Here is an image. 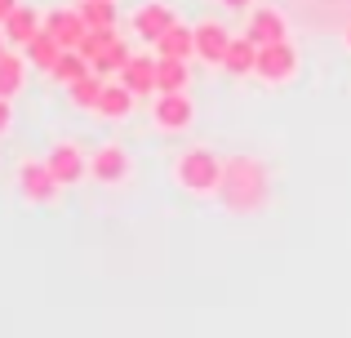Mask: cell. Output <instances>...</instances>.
<instances>
[{
    "mask_svg": "<svg viewBox=\"0 0 351 338\" xmlns=\"http://www.w3.org/2000/svg\"><path fill=\"white\" fill-rule=\"evenodd\" d=\"M191 58H160L156 62V94H178L191 89Z\"/></svg>",
    "mask_w": 351,
    "mask_h": 338,
    "instance_id": "cell-17",
    "label": "cell"
},
{
    "mask_svg": "<svg viewBox=\"0 0 351 338\" xmlns=\"http://www.w3.org/2000/svg\"><path fill=\"white\" fill-rule=\"evenodd\" d=\"M129 173H134V156L120 143H103V147L89 152V178L98 187H125Z\"/></svg>",
    "mask_w": 351,
    "mask_h": 338,
    "instance_id": "cell-6",
    "label": "cell"
},
{
    "mask_svg": "<svg viewBox=\"0 0 351 338\" xmlns=\"http://www.w3.org/2000/svg\"><path fill=\"white\" fill-rule=\"evenodd\" d=\"M40 27L62 45V49H80V40L89 36V23H85L80 9H49V14L40 18Z\"/></svg>",
    "mask_w": 351,
    "mask_h": 338,
    "instance_id": "cell-9",
    "label": "cell"
},
{
    "mask_svg": "<svg viewBox=\"0 0 351 338\" xmlns=\"http://www.w3.org/2000/svg\"><path fill=\"white\" fill-rule=\"evenodd\" d=\"M76 5H80V0H76Z\"/></svg>",
    "mask_w": 351,
    "mask_h": 338,
    "instance_id": "cell-29",
    "label": "cell"
},
{
    "mask_svg": "<svg viewBox=\"0 0 351 338\" xmlns=\"http://www.w3.org/2000/svg\"><path fill=\"white\" fill-rule=\"evenodd\" d=\"M223 156H214L209 147H187L178 160H173V187L187 191V196L205 200V196H218L223 187Z\"/></svg>",
    "mask_w": 351,
    "mask_h": 338,
    "instance_id": "cell-2",
    "label": "cell"
},
{
    "mask_svg": "<svg viewBox=\"0 0 351 338\" xmlns=\"http://www.w3.org/2000/svg\"><path fill=\"white\" fill-rule=\"evenodd\" d=\"M14 9H18V0H0V23H5V18L14 14Z\"/></svg>",
    "mask_w": 351,
    "mask_h": 338,
    "instance_id": "cell-26",
    "label": "cell"
},
{
    "mask_svg": "<svg viewBox=\"0 0 351 338\" xmlns=\"http://www.w3.org/2000/svg\"><path fill=\"white\" fill-rule=\"evenodd\" d=\"M236 32L227 23H218V18H205V23H196V58L209 62V67H223L227 49H232Z\"/></svg>",
    "mask_w": 351,
    "mask_h": 338,
    "instance_id": "cell-8",
    "label": "cell"
},
{
    "mask_svg": "<svg viewBox=\"0 0 351 338\" xmlns=\"http://www.w3.org/2000/svg\"><path fill=\"white\" fill-rule=\"evenodd\" d=\"M152 125L160 134H187L191 125H196L191 89H178V94H152Z\"/></svg>",
    "mask_w": 351,
    "mask_h": 338,
    "instance_id": "cell-4",
    "label": "cell"
},
{
    "mask_svg": "<svg viewBox=\"0 0 351 338\" xmlns=\"http://www.w3.org/2000/svg\"><path fill=\"white\" fill-rule=\"evenodd\" d=\"M85 71H94V62H89L85 53H80V49H62V58L53 62V71H49V76L58 80V85H71V80H80Z\"/></svg>",
    "mask_w": 351,
    "mask_h": 338,
    "instance_id": "cell-21",
    "label": "cell"
},
{
    "mask_svg": "<svg viewBox=\"0 0 351 338\" xmlns=\"http://www.w3.org/2000/svg\"><path fill=\"white\" fill-rule=\"evenodd\" d=\"M134 107H138V94H134V89H129L120 76H112V80L103 85V98H98L94 116H103V121L120 125V121H129V116H134Z\"/></svg>",
    "mask_w": 351,
    "mask_h": 338,
    "instance_id": "cell-11",
    "label": "cell"
},
{
    "mask_svg": "<svg viewBox=\"0 0 351 338\" xmlns=\"http://www.w3.org/2000/svg\"><path fill=\"white\" fill-rule=\"evenodd\" d=\"M245 36L254 45H276V40H289V18L271 5H254L249 9V23H245Z\"/></svg>",
    "mask_w": 351,
    "mask_h": 338,
    "instance_id": "cell-10",
    "label": "cell"
},
{
    "mask_svg": "<svg viewBox=\"0 0 351 338\" xmlns=\"http://www.w3.org/2000/svg\"><path fill=\"white\" fill-rule=\"evenodd\" d=\"M45 165L53 169V178H58L62 187H76V182L89 178V152L80 147V143H58V147L45 156Z\"/></svg>",
    "mask_w": 351,
    "mask_h": 338,
    "instance_id": "cell-7",
    "label": "cell"
},
{
    "mask_svg": "<svg viewBox=\"0 0 351 338\" xmlns=\"http://www.w3.org/2000/svg\"><path fill=\"white\" fill-rule=\"evenodd\" d=\"M156 62H160V53H129V62L120 67V80L138 98H152L156 94Z\"/></svg>",
    "mask_w": 351,
    "mask_h": 338,
    "instance_id": "cell-12",
    "label": "cell"
},
{
    "mask_svg": "<svg viewBox=\"0 0 351 338\" xmlns=\"http://www.w3.org/2000/svg\"><path fill=\"white\" fill-rule=\"evenodd\" d=\"M302 71V58L293 49V40H276V45H258V62H254V76L263 85L280 89V85H293Z\"/></svg>",
    "mask_w": 351,
    "mask_h": 338,
    "instance_id": "cell-3",
    "label": "cell"
},
{
    "mask_svg": "<svg viewBox=\"0 0 351 338\" xmlns=\"http://www.w3.org/2000/svg\"><path fill=\"white\" fill-rule=\"evenodd\" d=\"M254 62H258V45L240 32L232 40V49H227V58H223V71L236 76V80H245V76H254Z\"/></svg>",
    "mask_w": 351,
    "mask_h": 338,
    "instance_id": "cell-19",
    "label": "cell"
},
{
    "mask_svg": "<svg viewBox=\"0 0 351 338\" xmlns=\"http://www.w3.org/2000/svg\"><path fill=\"white\" fill-rule=\"evenodd\" d=\"M9 49V40H5V32H0V53H5Z\"/></svg>",
    "mask_w": 351,
    "mask_h": 338,
    "instance_id": "cell-28",
    "label": "cell"
},
{
    "mask_svg": "<svg viewBox=\"0 0 351 338\" xmlns=\"http://www.w3.org/2000/svg\"><path fill=\"white\" fill-rule=\"evenodd\" d=\"M103 85H107V76H98V71H85L80 80H71V85H67V94H71V103H76L80 112H94L98 98H103Z\"/></svg>",
    "mask_w": 351,
    "mask_h": 338,
    "instance_id": "cell-20",
    "label": "cell"
},
{
    "mask_svg": "<svg viewBox=\"0 0 351 338\" xmlns=\"http://www.w3.org/2000/svg\"><path fill=\"white\" fill-rule=\"evenodd\" d=\"M40 18H45V14H36L32 5H18L14 14H9L5 23H0V32H5V40L14 45V49H23V45L32 40L36 32H40Z\"/></svg>",
    "mask_w": 351,
    "mask_h": 338,
    "instance_id": "cell-15",
    "label": "cell"
},
{
    "mask_svg": "<svg viewBox=\"0 0 351 338\" xmlns=\"http://www.w3.org/2000/svg\"><path fill=\"white\" fill-rule=\"evenodd\" d=\"M23 53H27V62H32L36 71H45V76H49V71H53V62L62 58V45H58V40H53V36L40 27V32H36L32 40L23 45Z\"/></svg>",
    "mask_w": 351,
    "mask_h": 338,
    "instance_id": "cell-18",
    "label": "cell"
},
{
    "mask_svg": "<svg viewBox=\"0 0 351 338\" xmlns=\"http://www.w3.org/2000/svg\"><path fill=\"white\" fill-rule=\"evenodd\" d=\"M18 196H23L27 205H36V209L58 205L62 182L53 178V169L45 165V160H23V165H18Z\"/></svg>",
    "mask_w": 351,
    "mask_h": 338,
    "instance_id": "cell-5",
    "label": "cell"
},
{
    "mask_svg": "<svg viewBox=\"0 0 351 338\" xmlns=\"http://www.w3.org/2000/svg\"><path fill=\"white\" fill-rule=\"evenodd\" d=\"M343 45H347V53H351V18H347V27H343Z\"/></svg>",
    "mask_w": 351,
    "mask_h": 338,
    "instance_id": "cell-27",
    "label": "cell"
},
{
    "mask_svg": "<svg viewBox=\"0 0 351 338\" xmlns=\"http://www.w3.org/2000/svg\"><path fill=\"white\" fill-rule=\"evenodd\" d=\"M156 53H160V58H196V27L173 18V23L165 27V36L156 40Z\"/></svg>",
    "mask_w": 351,
    "mask_h": 338,
    "instance_id": "cell-13",
    "label": "cell"
},
{
    "mask_svg": "<svg viewBox=\"0 0 351 338\" xmlns=\"http://www.w3.org/2000/svg\"><path fill=\"white\" fill-rule=\"evenodd\" d=\"M129 53H134V49H129V45L116 36V40H112V45H107V49L94 58V71H98V76H107V80H112V76H120V67L129 62Z\"/></svg>",
    "mask_w": 351,
    "mask_h": 338,
    "instance_id": "cell-22",
    "label": "cell"
},
{
    "mask_svg": "<svg viewBox=\"0 0 351 338\" xmlns=\"http://www.w3.org/2000/svg\"><path fill=\"white\" fill-rule=\"evenodd\" d=\"M14 130V98H0V138Z\"/></svg>",
    "mask_w": 351,
    "mask_h": 338,
    "instance_id": "cell-24",
    "label": "cell"
},
{
    "mask_svg": "<svg viewBox=\"0 0 351 338\" xmlns=\"http://www.w3.org/2000/svg\"><path fill=\"white\" fill-rule=\"evenodd\" d=\"M134 32H138V40H147V45H156L165 36V27L173 23V9L169 5H143V9H134Z\"/></svg>",
    "mask_w": 351,
    "mask_h": 338,
    "instance_id": "cell-14",
    "label": "cell"
},
{
    "mask_svg": "<svg viewBox=\"0 0 351 338\" xmlns=\"http://www.w3.org/2000/svg\"><path fill=\"white\" fill-rule=\"evenodd\" d=\"M80 14H85V23L89 27H116V0H80Z\"/></svg>",
    "mask_w": 351,
    "mask_h": 338,
    "instance_id": "cell-23",
    "label": "cell"
},
{
    "mask_svg": "<svg viewBox=\"0 0 351 338\" xmlns=\"http://www.w3.org/2000/svg\"><path fill=\"white\" fill-rule=\"evenodd\" d=\"M218 5H223V9H236V14H249L258 0H218Z\"/></svg>",
    "mask_w": 351,
    "mask_h": 338,
    "instance_id": "cell-25",
    "label": "cell"
},
{
    "mask_svg": "<svg viewBox=\"0 0 351 338\" xmlns=\"http://www.w3.org/2000/svg\"><path fill=\"white\" fill-rule=\"evenodd\" d=\"M218 200H223L232 214H263L267 200H271V169L258 156H232L223 165Z\"/></svg>",
    "mask_w": 351,
    "mask_h": 338,
    "instance_id": "cell-1",
    "label": "cell"
},
{
    "mask_svg": "<svg viewBox=\"0 0 351 338\" xmlns=\"http://www.w3.org/2000/svg\"><path fill=\"white\" fill-rule=\"evenodd\" d=\"M27 53H18V49H5L0 53V98H18L23 94V85H27Z\"/></svg>",
    "mask_w": 351,
    "mask_h": 338,
    "instance_id": "cell-16",
    "label": "cell"
}]
</instances>
